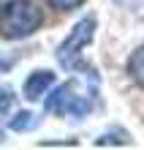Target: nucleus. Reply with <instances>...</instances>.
Listing matches in <instances>:
<instances>
[{"mask_svg":"<svg viewBox=\"0 0 144 150\" xmlns=\"http://www.w3.org/2000/svg\"><path fill=\"white\" fill-rule=\"evenodd\" d=\"M95 36V16H84V19L76 22V28L68 33V38L57 47V63L65 68V71H84L90 82H98L95 68H90L82 60V49L87 47Z\"/></svg>","mask_w":144,"mask_h":150,"instance_id":"1","label":"nucleus"},{"mask_svg":"<svg viewBox=\"0 0 144 150\" xmlns=\"http://www.w3.org/2000/svg\"><path fill=\"white\" fill-rule=\"evenodd\" d=\"M44 22L41 8L30 0H8L0 8V36L3 38H25L35 33Z\"/></svg>","mask_w":144,"mask_h":150,"instance_id":"2","label":"nucleus"},{"mask_svg":"<svg viewBox=\"0 0 144 150\" xmlns=\"http://www.w3.org/2000/svg\"><path fill=\"white\" fill-rule=\"evenodd\" d=\"M44 107H46L49 115H63V117L82 120L90 112V101L84 96H76V90L71 85H60V87H55V90L49 93V98H46Z\"/></svg>","mask_w":144,"mask_h":150,"instance_id":"3","label":"nucleus"},{"mask_svg":"<svg viewBox=\"0 0 144 150\" xmlns=\"http://www.w3.org/2000/svg\"><path fill=\"white\" fill-rule=\"evenodd\" d=\"M52 85H55V74L52 71H35V74L27 76V82H25V96H27L30 101H35V98H41Z\"/></svg>","mask_w":144,"mask_h":150,"instance_id":"4","label":"nucleus"},{"mask_svg":"<svg viewBox=\"0 0 144 150\" xmlns=\"http://www.w3.org/2000/svg\"><path fill=\"white\" fill-rule=\"evenodd\" d=\"M128 74H131V79L139 87H144V44L131 55V60H128Z\"/></svg>","mask_w":144,"mask_h":150,"instance_id":"5","label":"nucleus"},{"mask_svg":"<svg viewBox=\"0 0 144 150\" xmlns=\"http://www.w3.org/2000/svg\"><path fill=\"white\" fill-rule=\"evenodd\" d=\"M8 126H11V131H19V134H25V131H33L35 126H38V117H35L33 112H19L11 123H8Z\"/></svg>","mask_w":144,"mask_h":150,"instance_id":"6","label":"nucleus"},{"mask_svg":"<svg viewBox=\"0 0 144 150\" xmlns=\"http://www.w3.org/2000/svg\"><path fill=\"white\" fill-rule=\"evenodd\" d=\"M14 107V93L6 90V87H0V117H6L8 112Z\"/></svg>","mask_w":144,"mask_h":150,"instance_id":"7","label":"nucleus"},{"mask_svg":"<svg viewBox=\"0 0 144 150\" xmlns=\"http://www.w3.org/2000/svg\"><path fill=\"white\" fill-rule=\"evenodd\" d=\"M46 3H49L52 8H57V11H71V8L82 6L84 0H46Z\"/></svg>","mask_w":144,"mask_h":150,"instance_id":"8","label":"nucleus"},{"mask_svg":"<svg viewBox=\"0 0 144 150\" xmlns=\"http://www.w3.org/2000/svg\"><path fill=\"white\" fill-rule=\"evenodd\" d=\"M11 68V60H6V57H0V71H8Z\"/></svg>","mask_w":144,"mask_h":150,"instance_id":"9","label":"nucleus"}]
</instances>
